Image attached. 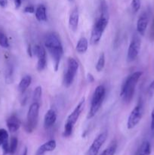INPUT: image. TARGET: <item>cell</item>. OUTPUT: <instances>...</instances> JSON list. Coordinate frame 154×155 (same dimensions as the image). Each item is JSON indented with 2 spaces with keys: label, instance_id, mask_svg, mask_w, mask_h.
I'll return each instance as SVG.
<instances>
[{
  "label": "cell",
  "instance_id": "obj_28",
  "mask_svg": "<svg viewBox=\"0 0 154 155\" xmlns=\"http://www.w3.org/2000/svg\"><path fill=\"white\" fill-rule=\"evenodd\" d=\"M0 45L3 48H8L9 47V42L7 36L1 32H0Z\"/></svg>",
  "mask_w": 154,
  "mask_h": 155
},
{
  "label": "cell",
  "instance_id": "obj_5",
  "mask_svg": "<svg viewBox=\"0 0 154 155\" xmlns=\"http://www.w3.org/2000/svg\"><path fill=\"white\" fill-rule=\"evenodd\" d=\"M108 18L100 17L96 20L91 35L90 42L92 45H96L101 40L104 31L108 24Z\"/></svg>",
  "mask_w": 154,
  "mask_h": 155
},
{
  "label": "cell",
  "instance_id": "obj_25",
  "mask_svg": "<svg viewBox=\"0 0 154 155\" xmlns=\"http://www.w3.org/2000/svg\"><path fill=\"white\" fill-rule=\"evenodd\" d=\"M18 140L16 137H11L9 143V153L11 154H14L16 151L17 148H18Z\"/></svg>",
  "mask_w": 154,
  "mask_h": 155
},
{
  "label": "cell",
  "instance_id": "obj_1",
  "mask_svg": "<svg viewBox=\"0 0 154 155\" xmlns=\"http://www.w3.org/2000/svg\"><path fill=\"white\" fill-rule=\"evenodd\" d=\"M143 73L141 71H136L128 77L122 84V89L120 92V95L123 101L126 103H129L131 101L135 92V88L138 83L139 80L141 77Z\"/></svg>",
  "mask_w": 154,
  "mask_h": 155
},
{
  "label": "cell",
  "instance_id": "obj_22",
  "mask_svg": "<svg viewBox=\"0 0 154 155\" xmlns=\"http://www.w3.org/2000/svg\"><path fill=\"white\" fill-rule=\"evenodd\" d=\"M99 11L100 17H103V18L109 19V8L106 0H100Z\"/></svg>",
  "mask_w": 154,
  "mask_h": 155
},
{
  "label": "cell",
  "instance_id": "obj_31",
  "mask_svg": "<svg viewBox=\"0 0 154 155\" xmlns=\"http://www.w3.org/2000/svg\"><path fill=\"white\" fill-rule=\"evenodd\" d=\"M150 130L152 135L154 136V109L151 113V123H150Z\"/></svg>",
  "mask_w": 154,
  "mask_h": 155
},
{
  "label": "cell",
  "instance_id": "obj_27",
  "mask_svg": "<svg viewBox=\"0 0 154 155\" xmlns=\"http://www.w3.org/2000/svg\"><path fill=\"white\" fill-rule=\"evenodd\" d=\"M8 142V133L5 129H0V146Z\"/></svg>",
  "mask_w": 154,
  "mask_h": 155
},
{
  "label": "cell",
  "instance_id": "obj_8",
  "mask_svg": "<svg viewBox=\"0 0 154 155\" xmlns=\"http://www.w3.org/2000/svg\"><path fill=\"white\" fill-rule=\"evenodd\" d=\"M107 136L108 134L107 132H103L101 134L98 135L96 139L92 142L91 145L88 148L85 155H98L101 148L107 140Z\"/></svg>",
  "mask_w": 154,
  "mask_h": 155
},
{
  "label": "cell",
  "instance_id": "obj_16",
  "mask_svg": "<svg viewBox=\"0 0 154 155\" xmlns=\"http://www.w3.org/2000/svg\"><path fill=\"white\" fill-rule=\"evenodd\" d=\"M79 19V11L75 8L72 11L69 18V26L72 31H76L77 29H78Z\"/></svg>",
  "mask_w": 154,
  "mask_h": 155
},
{
  "label": "cell",
  "instance_id": "obj_10",
  "mask_svg": "<svg viewBox=\"0 0 154 155\" xmlns=\"http://www.w3.org/2000/svg\"><path fill=\"white\" fill-rule=\"evenodd\" d=\"M48 52L50 53L51 56L52 57L54 63V71H57L58 70L59 64H60V59L63 54V46L60 47H54V48H51L48 49Z\"/></svg>",
  "mask_w": 154,
  "mask_h": 155
},
{
  "label": "cell",
  "instance_id": "obj_18",
  "mask_svg": "<svg viewBox=\"0 0 154 155\" xmlns=\"http://www.w3.org/2000/svg\"><path fill=\"white\" fill-rule=\"evenodd\" d=\"M36 18L39 21H47L46 8L44 5H39L36 9Z\"/></svg>",
  "mask_w": 154,
  "mask_h": 155
},
{
  "label": "cell",
  "instance_id": "obj_35",
  "mask_svg": "<svg viewBox=\"0 0 154 155\" xmlns=\"http://www.w3.org/2000/svg\"><path fill=\"white\" fill-rule=\"evenodd\" d=\"M88 80L89 83H93L95 81V78H94L93 75L91 74H88Z\"/></svg>",
  "mask_w": 154,
  "mask_h": 155
},
{
  "label": "cell",
  "instance_id": "obj_32",
  "mask_svg": "<svg viewBox=\"0 0 154 155\" xmlns=\"http://www.w3.org/2000/svg\"><path fill=\"white\" fill-rule=\"evenodd\" d=\"M24 12H25V13H30V14L34 13V12H35V8L33 7V5L27 6V7L24 8Z\"/></svg>",
  "mask_w": 154,
  "mask_h": 155
},
{
  "label": "cell",
  "instance_id": "obj_23",
  "mask_svg": "<svg viewBox=\"0 0 154 155\" xmlns=\"http://www.w3.org/2000/svg\"><path fill=\"white\" fill-rule=\"evenodd\" d=\"M116 148H117V145H116V142H113L107 148H106L102 154L101 155H114L116 151Z\"/></svg>",
  "mask_w": 154,
  "mask_h": 155
},
{
  "label": "cell",
  "instance_id": "obj_14",
  "mask_svg": "<svg viewBox=\"0 0 154 155\" xmlns=\"http://www.w3.org/2000/svg\"><path fill=\"white\" fill-rule=\"evenodd\" d=\"M57 120V114L54 109H49L46 112L44 118V126L45 129H48L52 127Z\"/></svg>",
  "mask_w": 154,
  "mask_h": 155
},
{
  "label": "cell",
  "instance_id": "obj_13",
  "mask_svg": "<svg viewBox=\"0 0 154 155\" xmlns=\"http://www.w3.org/2000/svg\"><path fill=\"white\" fill-rule=\"evenodd\" d=\"M56 146H57V143L55 140L51 139V140L48 141L38 148L36 155H44L46 152L53 151L56 148Z\"/></svg>",
  "mask_w": 154,
  "mask_h": 155
},
{
  "label": "cell",
  "instance_id": "obj_30",
  "mask_svg": "<svg viewBox=\"0 0 154 155\" xmlns=\"http://www.w3.org/2000/svg\"><path fill=\"white\" fill-rule=\"evenodd\" d=\"M149 39L151 42H153L154 41V18L152 21V24H151L150 29H149Z\"/></svg>",
  "mask_w": 154,
  "mask_h": 155
},
{
  "label": "cell",
  "instance_id": "obj_9",
  "mask_svg": "<svg viewBox=\"0 0 154 155\" xmlns=\"http://www.w3.org/2000/svg\"><path fill=\"white\" fill-rule=\"evenodd\" d=\"M33 52L38 58L37 70L42 71L46 68L47 59H46V51L45 48L42 45H36L33 47Z\"/></svg>",
  "mask_w": 154,
  "mask_h": 155
},
{
  "label": "cell",
  "instance_id": "obj_20",
  "mask_svg": "<svg viewBox=\"0 0 154 155\" xmlns=\"http://www.w3.org/2000/svg\"><path fill=\"white\" fill-rule=\"evenodd\" d=\"M88 39L85 37H82L78 41L75 49L80 54H83L88 50Z\"/></svg>",
  "mask_w": 154,
  "mask_h": 155
},
{
  "label": "cell",
  "instance_id": "obj_3",
  "mask_svg": "<svg viewBox=\"0 0 154 155\" xmlns=\"http://www.w3.org/2000/svg\"><path fill=\"white\" fill-rule=\"evenodd\" d=\"M106 94V89L104 86H98L95 89V92L93 94L91 99V108L88 114V119H91L95 116L98 110L101 108L102 105L103 101L104 99Z\"/></svg>",
  "mask_w": 154,
  "mask_h": 155
},
{
  "label": "cell",
  "instance_id": "obj_12",
  "mask_svg": "<svg viewBox=\"0 0 154 155\" xmlns=\"http://www.w3.org/2000/svg\"><path fill=\"white\" fill-rule=\"evenodd\" d=\"M149 23V17L146 12H143L139 17L137 21V31L141 36L145 34Z\"/></svg>",
  "mask_w": 154,
  "mask_h": 155
},
{
  "label": "cell",
  "instance_id": "obj_36",
  "mask_svg": "<svg viewBox=\"0 0 154 155\" xmlns=\"http://www.w3.org/2000/svg\"><path fill=\"white\" fill-rule=\"evenodd\" d=\"M149 90H154V80L150 83V85L149 86Z\"/></svg>",
  "mask_w": 154,
  "mask_h": 155
},
{
  "label": "cell",
  "instance_id": "obj_11",
  "mask_svg": "<svg viewBox=\"0 0 154 155\" xmlns=\"http://www.w3.org/2000/svg\"><path fill=\"white\" fill-rule=\"evenodd\" d=\"M45 46L47 49H48V48H54V47L62 46V44L58 36L56 33H48L45 37Z\"/></svg>",
  "mask_w": 154,
  "mask_h": 155
},
{
  "label": "cell",
  "instance_id": "obj_26",
  "mask_svg": "<svg viewBox=\"0 0 154 155\" xmlns=\"http://www.w3.org/2000/svg\"><path fill=\"white\" fill-rule=\"evenodd\" d=\"M104 65H105V55H104V53H102V54L100 55L98 62H97V64H96L97 71L101 72V71L104 69Z\"/></svg>",
  "mask_w": 154,
  "mask_h": 155
},
{
  "label": "cell",
  "instance_id": "obj_4",
  "mask_svg": "<svg viewBox=\"0 0 154 155\" xmlns=\"http://www.w3.org/2000/svg\"><path fill=\"white\" fill-rule=\"evenodd\" d=\"M39 111V103L33 102L30 105L27 112V123L25 124V130L27 133H31L36 129L38 124Z\"/></svg>",
  "mask_w": 154,
  "mask_h": 155
},
{
  "label": "cell",
  "instance_id": "obj_38",
  "mask_svg": "<svg viewBox=\"0 0 154 155\" xmlns=\"http://www.w3.org/2000/svg\"><path fill=\"white\" fill-rule=\"evenodd\" d=\"M69 2H74V0H68Z\"/></svg>",
  "mask_w": 154,
  "mask_h": 155
},
{
  "label": "cell",
  "instance_id": "obj_33",
  "mask_svg": "<svg viewBox=\"0 0 154 155\" xmlns=\"http://www.w3.org/2000/svg\"><path fill=\"white\" fill-rule=\"evenodd\" d=\"M8 5V0H0V6L2 8H5Z\"/></svg>",
  "mask_w": 154,
  "mask_h": 155
},
{
  "label": "cell",
  "instance_id": "obj_37",
  "mask_svg": "<svg viewBox=\"0 0 154 155\" xmlns=\"http://www.w3.org/2000/svg\"><path fill=\"white\" fill-rule=\"evenodd\" d=\"M22 155H27V148H26L25 149H24V153H23Z\"/></svg>",
  "mask_w": 154,
  "mask_h": 155
},
{
  "label": "cell",
  "instance_id": "obj_6",
  "mask_svg": "<svg viewBox=\"0 0 154 155\" xmlns=\"http://www.w3.org/2000/svg\"><path fill=\"white\" fill-rule=\"evenodd\" d=\"M143 107L142 102H139L134 109L130 113L129 117L128 118V122H127V127L128 130H131V129L134 128L139 122L141 120L142 117H143Z\"/></svg>",
  "mask_w": 154,
  "mask_h": 155
},
{
  "label": "cell",
  "instance_id": "obj_21",
  "mask_svg": "<svg viewBox=\"0 0 154 155\" xmlns=\"http://www.w3.org/2000/svg\"><path fill=\"white\" fill-rule=\"evenodd\" d=\"M75 75H76L75 73L72 72V71H69V70H66V73L64 74V77H63V85L66 87H69L72 85Z\"/></svg>",
  "mask_w": 154,
  "mask_h": 155
},
{
  "label": "cell",
  "instance_id": "obj_29",
  "mask_svg": "<svg viewBox=\"0 0 154 155\" xmlns=\"http://www.w3.org/2000/svg\"><path fill=\"white\" fill-rule=\"evenodd\" d=\"M131 5L133 12L136 13L140 8V0H132L131 3Z\"/></svg>",
  "mask_w": 154,
  "mask_h": 155
},
{
  "label": "cell",
  "instance_id": "obj_34",
  "mask_svg": "<svg viewBox=\"0 0 154 155\" xmlns=\"http://www.w3.org/2000/svg\"><path fill=\"white\" fill-rule=\"evenodd\" d=\"M14 5L16 8H19L21 5V3H22V0H14Z\"/></svg>",
  "mask_w": 154,
  "mask_h": 155
},
{
  "label": "cell",
  "instance_id": "obj_24",
  "mask_svg": "<svg viewBox=\"0 0 154 155\" xmlns=\"http://www.w3.org/2000/svg\"><path fill=\"white\" fill-rule=\"evenodd\" d=\"M42 89L41 86H37L35 89L34 92L33 94V102L39 103L40 101L41 98H42Z\"/></svg>",
  "mask_w": 154,
  "mask_h": 155
},
{
  "label": "cell",
  "instance_id": "obj_2",
  "mask_svg": "<svg viewBox=\"0 0 154 155\" xmlns=\"http://www.w3.org/2000/svg\"><path fill=\"white\" fill-rule=\"evenodd\" d=\"M84 106L85 98H83L79 101L78 105L75 107V108L74 109L73 111L69 115L67 120H66V122L64 126V130H63V136L64 137H69V136H71V134L72 133V130H73L74 125H75V123L78 120L80 114H81L83 108H84Z\"/></svg>",
  "mask_w": 154,
  "mask_h": 155
},
{
  "label": "cell",
  "instance_id": "obj_7",
  "mask_svg": "<svg viewBox=\"0 0 154 155\" xmlns=\"http://www.w3.org/2000/svg\"><path fill=\"white\" fill-rule=\"evenodd\" d=\"M140 45H141V42L140 37L137 34H134L128 49L127 58L128 61H133L137 58L140 52Z\"/></svg>",
  "mask_w": 154,
  "mask_h": 155
},
{
  "label": "cell",
  "instance_id": "obj_15",
  "mask_svg": "<svg viewBox=\"0 0 154 155\" xmlns=\"http://www.w3.org/2000/svg\"><path fill=\"white\" fill-rule=\"evenodd\" d=\"M6 124H7L8 129L11 133H15L19 130L20 127H21V121L18 119V117L16 115H11L8 118L7 121H6Z\"/></svg>",
  "mask_w": 154,
  "mask_h": 155
},
{
  "label": "cell",
  "instance_id": "obj_17",
  "mask_svg": "<svg viewBox=\"0 0 154 155\" xmlns=\"http://www.w3.org/2000/svg\"><path fill=\"white\" fill-rule=\"evenodd\" d=\"M32 78L30 76L27 75L24 77H23V79L21 80V82L19 83V85H18V90H19V92L21 93L24 94L27 91V89H28L29 86H30Z\"/></svg>",
  "mask_w": 154,
  "mask_h": 155
},
{
  "label": "cell",
  "instance_id": "obj_19",
  "mask_svg": "<svg viewBox=\"0 0 154 155\" xmlns=\"http://www.w3.org/2000/svg\"><path fill=\"white\" fill-rule=\"evenodd\" d=\"M151 154V145L148 141H144L139 147L134 155H150Z\"/></svg>",
  "mask_w": 154,
  "mask_h": 155
}]
</instances>
